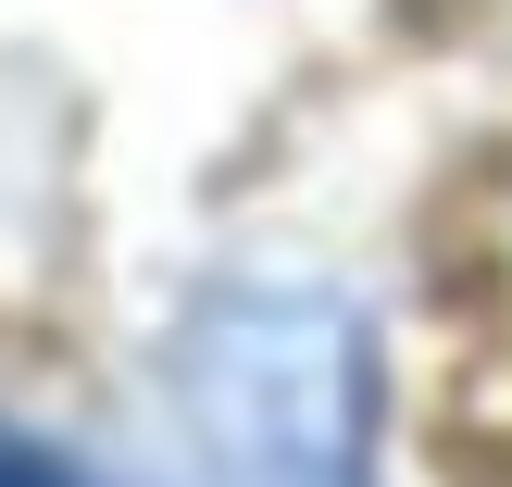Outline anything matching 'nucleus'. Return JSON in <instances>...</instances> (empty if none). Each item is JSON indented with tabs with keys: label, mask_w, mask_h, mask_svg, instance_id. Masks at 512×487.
<instances>
[{
	"label": "nucleus",
	"mask_w": 512,
	"mask_h": 487,
	"mask_svg": "<svg viewBox=\"0 0 512 487\" xmlns=\"http://www.w3.org/2000/svg\"><path fill=\"white\" fill-rule=\"evenodd\" d=\"M0 487H75L50 450H25V438H0Z\"/></svg>",
	"instance_id": "obj_1"
}]
</instances>
